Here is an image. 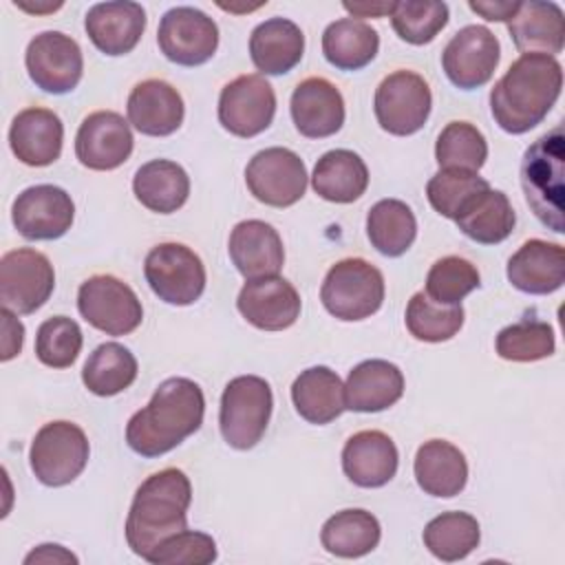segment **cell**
Instances as JSON below:
<instances>
[{"mask_svg":"<svg viewBox=\"0 0 565 565\" xmlns=\"http://www.w3.org/2000/svg\"><path fill=\"white\" fill-rule=\"evenodd\" d=\"M205 397L188 377L163 380L150 402L126 424V444L141 457H159L177 448L203 424Z\"/></svg>","mask_w":565,"mask_h":565,"instance_id":"cell-1","label":"cell"},{"mask_svg":"<svg viewBox=\"0 0 565 565\" xmlns=\"http://www.w3.org/2000/svg\"><path fill=\"white\" fill-rule=\"evenodd\" d=\"M563 88V66L556 57L525 53L510 64L490 90V110L501 130L523 135L539 126Z\"/></svg>","mask_w":565,"mask_h":565,"instance_id":"cell-2","label":"cell"},{"mask_svg":"<svg viewBox=\"0 0 565 565\" xmlns=\"http://www.w3.org/2000/svg\"><path fill=\"white\" fill-rule=\"evenodd\" d=\"M190 503L192 486L183 470L163 468L150 475L137 488L126 516L128 547L148 561L163 541L188 530Z\"/></svg>","mask_w":565,"mask_h":565,"instance_id":"cell-3","label":"cell"},{"mask_svg":"<svg viewBox=\"0 0 565 565\" xmlns=\"http://www.w3.org/2000/svg\"><path fill=\"white\" fill-rule=\"evenodd\" d=\"M563 166L565 137L563 128L554 126L539 137L523 154L521 185L534 216L556 234L565 232L563 223Z\"/></svg>","mask_w":565,"mask_h":565,"instance_id":"cell-4","label":"cell"},{"mask_svg":"<svg viewBox=\"0 0 565 565\" xmlns=\"http://www.w3.org/2000/svg\"><path fill=\"white\" fill-rule=\"evenodd\" d=\"M274 406L271 386L258 375H238L227 382L221 395L218 426L227 446L236 450L254 448L269 424Z\"/></svg>","mask_w":565,"mask_h":565,"instance_id":"cell-5","label":"cell"},{"mask_svg":"<svg viewBox=\"0 0 565 565\" xmlns=\"http://www.w3.org/2000/svg\"><path fill=\"white\" fill-rule=\"evenodd\" d=\"M320 300L338 320H364L382 307L384 276L364 258H342L327 271Z\"/></svg>","mask_w":565,"mask_h":565,"instance_id":"cell-6","label":"cell"},{"mask_svg":"<svg viewBox=\"0 0 565 565\" xmlns=\"http://www.w3.org/2000/svg\"><path fill=\"white\" fill-rule=\"evenodd\" d=\"M86 433L66 419L44 424L29 448V463L35 479L44 486L60 488L75 481L88 463Z\"/></svg>","mask_w":565,"mask_h":565,"instance_id":"cell-7","label":"cell"},{"mask_svg":"<svg viewBox=\"0 0 565 565\" xmlns=\"http://www.w3.org/2000/svg\"><path fill=\"white\" fill-rule=\"evenodd\" d=\"M143 276L159 300L177 307L192 305L205 289V265L183 243H159L143 260Z\"/></svg>","mask_w":565,"mask_h":565,"instance_id":"cell-8","label":"cell"},{"mask_svg":"<svg viewBox=\"0 0 565 565\" xmlns=\"http://www.w3.org/2000/svg\"><path fill=\"white\" fill-rule=\"evenodd\" d=\"M433 106L428 82L408 68L388 73L375 88L373 110L382 130L406 137L424 128Z\"/></svg>","mask_w":565,"mask_h":565,"instance_id":"cell-9","label":"cell"},{"mask_svg":"<svg viewBox=\"0 0 565 565\" xmlns=\"http://www.w3.org/2000/svg\"><path fill=\"white\" fill-rule=\"evenodd\" d=\"M77 309L82 318L106 335L132 333L141 320V300L130 285L113 274H95L79 285Z\"/></svg>","mask_w":565,"mask_h":565,"instance_id":"cell-10","label":"cell"},{"mask_svg":"<svg viewBox=\"0 0 565 565\" xmlns=\"http://www.w3.org/2000/svg\"><path fill=\"white\" fill-rule=\"evenodd\" d=\"M53 287L55 271L42 252L20 247L0 258V300L13 313L38 311L51 298Z\"/></svg>","mask_w":565,"mask_h":565,"instance_id":"cell-11","label":"cell"},{"mask_svg":"<svg viewBox=\"0 0 565 565\" xmlns=\"http://www.w3.org/2000/svg\"><path fill=\"white\" fill-rule=\"evenodd\" d=\"M247 190L265 205L289 207L305 196L307 168L289 148H265L256 152L245 168Z\"/></svg>","mask_w":565,"mask_h":565,"instance_id":"cell-12","label":"cell"},{"mask_svg":"<svg viewBox=\"0 0 565 565\" xmlns=\"http://www.w3.org/2000/svg\"><path fill=\"white\" fill-rule=\"evenodd\" d=\"M161 53L179 66L205 64L218 46L216 22L194 7H172L157 29Z\"/></svg>","mask_w":565,"mask_h":565,"instance_id":"cell-13","label":"cell"},{"mask_svg":"<svg viewBox=\"0 0 565 565\" xmlns=\"http://www.w3.org/2000/svg\"><path fill=\"white\" fill-rule=\"evenodd\" d=\"M24 64L33 84L53 95L71 93L84 73L79 44L62 31L38 33L26 46Z\"/></svg>","mask_w":565,"mask_h":565,"instance_id":"cell-14","label":"cell"},{"mask_svg":"<svg viewBox=\"0 0 565 565\" xmlns=\"http://www.w3.org/2000/svg\"><path fill=\"white\" fill-rule=\"evenodd\" d=\"M274 115L276 93L263 75H238L223 86L218 97V121L227 132L243 139L256 137L269 128Z\"/></svg>","mask_w":565,"mask_h":565,"instance_id":"cell-15","label":"cell"},{"mask_svg":"<svg viewBox=\"0 0 565 565\" xmlns=\"http://www.w3.org/2000/svg\"><path fill=\"white\" fill-rule=\"evenodd\" d=\"M501 57L497 35L483 24L459 29L441 53L446 77L461 90H472L490 82Z\"/></svg>","mask_w":565,"mask_h":565,"instance_id":"cell-16","label":"cell"},{"mask_svg":"<svg viewBox=\"0 0 565 565\" xmlns=\"http://www.w3.org/2000/svg\"><path fill=\"white\" fill-rule=\"evenodd\" d=\"M75 216L73 199L66 190L40 183L22 190L11 205V221L18 234L29 241H53L64 236Z\"/></svg>","mask_w":565,"mask_h":565,"instance_id":"cell-17","label":"cell"},{"mask_svg":"<svg viewBox=\"0 0 565 565\" xmlns=\"http://www.w3.org/2000/svg\"><path fill=\"white\" fill-rule=\"evenodd\" d=\"M130 124L115 110H95L77 128L75 157L90 170H115L132 152Z\"/></svg>","mask_w":565,"mask_h":565,"instance_id":"cell-18","label":"cell"},{"mask_svg":"<svg viewBox=\"0 0 565 565\" xmlns=\"http://www.w3.org/2000/svg\"><path fill=\"white\" fill-rule=\"evenodd\" d=\"M241 316L263 331H282L300 316L296 287L280 276L254 278L243 285L236 298Z\"/></svg>","mask_w":565,"mask_h":565,"instance_id":"cell-19","label":"cell"},{"mask_svg":"<svg viewBox=\"0 0 565 565\" xmlns=\"http://www.w3.org/2000/svg\"><path fill=\"white\" fill-rule=\"evenodd\" d=\"M84 29L90 42L106 55L130 53L146 29V11L132 0L97 2L84 18Z\"/></svg>","mask_w":565,"mask_h":565,"instance_id":"cell-20","label":"cell"},{"mask_svg":"<svg viewBox=\"0 0 565 565\" xmlns=\"http://www.w3.org/2000/svg\"><path fill=\"white\" fill-rule=\"evenodd\" d=\"M291 119L296 130L309 139L335 135L344 124V99L327 77H307L291 93Z\"/></svg>","mask_w":565,"mask_h":565,"instance_id":"cell-21","label":"cell"},{"mask_svg":"<svg viewBox=\"0 0 565 565\" xmlns=\"http://www.w3.org/2000/svg\"><path fill=\"white\" fill-rule=\"evenodd\" d=\"M230 258L245 280L278 276L285 263L280 234L265 221L247 218L234 225L230 234Z\"/></svg>","mask_w":565,"mask_h":565,"instance_id":"cell-22","label":"cell"},{"mask_svg":"<svg viewBox=\"0 0 565 565\" xmlns=\"http://www.w3.org/2000/svg\"><path fill=\"white\" fill-rule=\"evenodd\" d=\"M508 280L514 289L545 296L565 282V249L543 238L525 241L508 260Z\"/></svg>","mask_w":565,"mask_h":565,"instance_id":"cell-23","label":"cell"},{"mask_svg":"<svg viewBox=\"0 0 565 565\" xmlns=\"http://www.w3.org/2000/svg\"><path fill=\"white\" fill-rule=\"evenodd\" d=\"M128 124L141 135L168 137L183 124V97L166 79H143L139 82L126 104Z\"/></svg>","mask_w":565,"mask_h":565,"instance_id":"cell-24","label":"cell"},{"mask_svg":"<svg viewBox=\"0 0 565 565\" xmlns=\"http://www.w3.org/2000/svg\"><path fill=\"white\" fill-rule=\"evenodd\" d=\"M62 119L53 110L40 106L20 110L9 128V146L24 166H51L62 154Z\"/></svg>","mask_w":565,"mask_h":565,"instance_id":"cell-25","label":"cell"},{"mask_svg":"<svg viewBox=\"0 0 565 565\" xmlns=\"http://www.w3.org/2000/svg\"><path fill=\"white\" fill-rule=\"evenodd\" d=\"M395 441L382 430H360L342 448V470L360 488H382L397 472Z\"/></svg>","mask_w":565,"mask_h":565,"instance_id":"cell-26","label":"cell"},{"mask_svg":"<svg viewBox=\"0 0 565 565\" xmlns=\"http://www.w3.org/2000/svg\"><path fill=\"white\" fill-rule=\"evenodd\" d=\"M510 38L514 46L525 53L558 55L565 42V18L556 2L527 0L519 2L516 13L508 22Z\"/></svg>","mask_w":565,"mask_h":565,"instance_id":"cell-27","label":"cell"},{"mask_svg":"<svg viewBox=\"0 0 565 565\" xmlns=\"http://www.w3.org/2000/svg\"><path fill=\"white\" fill-rule=\"evenodd\" d=\"M404 393V375L388 360H364L349 371L344 382V408L377 413L393 406Z\"/></svg>","mask_w":565,"mask_h":565,"instance_id":"cell-28","label":"cell"},{"mask_svg":"<svg viewBox=\"0 0 565 565\" xmlns=\"http://www.w3.org/2000/svg\"><path fill=\"white\" fill-rule=\"evenodd\" d=\"M413 472L417 486L430 494L450 499L466 488L468 463L463 452L446 439L424 441L413 461Z\"/></svg>","mask_w":565,"mask_h":565,"instance_id":"cell-29","label":"cell"},{"mask_svg":"<svg viewBox=\"0 0 565 565\" xmlns=\"http://www.w3.org/2000/svg\"><path fill=\"white\" fill-rule=\"evenodd\" d=\"M305 53L300 26L287 18H269L249 35V57L265 75L289 73Z\"/></svg>","mask_w":565,"mask_h":565,"instance_id":"cell-30","label":"cell"},{"mask_svg":"<svg viewBox=\"0 0 565 565\" xmlns=\"http://www.w3.org/2000/svg\"><path fill=\"white\" fill-rule=\"evenodd\" d=\"M369 185V170L360 154L347 148L324 152L311 174L313 192L331 203H353Z\"/></svg>","mask_w":565,"mask_h":565,"instance_id":"cell-31","label":"cell"},{"mask_svg":"<svg viewBox=\"0 0 565 565\" xmlns=\"http://www.w3.org/2000/svg\"><path fill=\"white\" fill-rule=\"evenodd\" d=\"M132 192L150 212L172 214L188 201L190 177L177 161L152 159L135 172Z\"/></svg>","mask_w":565,"mask_h":565,"instance_id":"cell-32","label":"cell"},{"mask_svg":"<svg viewBox=\"0 0 565 565\" xmlns=\"http://www.w3.org/2000/svg\"><path fill=\"white\" fill-rule=\"evenodd\" d=\"M291 402L302 419L322 426L344 411V384L329 366H311L294 380Z\"/></svg>","mask_w":565,"mask_h":565,"instance_id":"cell-33","label":"cell"},{"mask_svg":"<svg viewBox=\"0 0 565 565\" xmlns=\"http://www.w3.org/2000/svg\"><path fill=\"white\" fill-rule=\"evenodd\" d=\"M380 51L377 31L355 18H340L322 33V53L340 71H360L375 60Z\"/></svg>","mask_w":565,"mask_h":565,"instance_id":"cell-34","label":"cell"},{"mask_svg":"<svg viewBox=\"0 0 565 565\" xmlns=\"http://www.w3.org/2000/svg\"><path fill=\"white\" fill-rule=\"evenodd\" d=\"M457 227L481 245H497L505 241L516 223V214L505 192L483 190L479 192L455 218Z\"/></svg>","mask_w":565,"mask_h":565,"instance_id":"cell-35","label":"cell"},{"mask_svg":"<svg viewBox=\"0 0 565 565\" xmlns=\"http://www.w3.org/2000/svg\"><path fill=\"white\" fill-rule=\"evenodd\" d=\"M380 536V521L371 512L362 508H347L324 521L320 543L333 556L360 558L377 547Z\"/></svg>","mask_w":565,"mask_h":565,"instance_id":"cell-36","label":"cell"},{"mask_svg":"<svg viewBox=\"0 0 565 565\" xmlns=\"http://www.w3.org/2000/svg\"><path fill=\"white\" fill-rule=\"evenodd\" d=\"M366 236L384 256H402L417 236L413 210L399 199H382L366 214Z\"/></svg>","mask_w":565,"mask_h":565,"instance_id":"cell-37","label":"cell"},{"mask_svg":"<svg viewBox=\"0 0 565 565\" xmlns=\"http://www.w3.org/2000/svg\"><path fill=\"white\" fill-rule=\"evenodd\" d=\"M137 377V358L119 342L99 344L82 369L84 386L99 397L126 391Z\"/></svg>","mask_w":565,"mask_h":565,"instance_id":"cell-38","label":"cell"},{"mask_svg":"<svg viewBox=\"0 0 565 565\" xmlns=\"http://www.w3.org/2000/svg\"><path fill=\"white\" fill-rule=\"evenodd\" d=\"M481 541L479 523L468 512H441L424 527V545L444 563L466 558Z\"/></svg>","mask_w":565,"mask_h":565,"instance_id":"cell-39","label":"cell"},{"mask_svg":"<svg viewBox=\"0 0 565 565\" xmlns=\"http://www.w3.org/2000/svg\"><path fill=\"white\" fill-rule=\"evenodd\" d=\"M435 159L439 170L479 172L488 159L486 137L470 121H450L437 137Z\"/></svg>","mask_w":565,"mask_h":565,"instance_id":"cell-40","label":"cell"},{"mask_svg":"<svg viewBox=\"0 0 565 565\" xmlns=\"http://www.w3.org/2000/svg\"><path fill=\"white\" fill-rule=\"evenodd\" d=\"M463 316L461 305H439L417 291L406 305V329L415 340L446 342L461 329Z\"/></svg>","mask_w":565,"mask_h":565,"instance_id":"cell-41","label":"cell"},{"mask_svg":"<svg viewBox=\"0 0 565 565\" xmlns=\"http://www.w3.org/2000/svg\"><path fill=\"white\" fill-rule=\"evenodd\" d=\"M446 22L448 4L439 0H399L391 13L393 31L415 46L433 42Z\"/></svg>","mask_w":565,"mask_h":565,"instance_id":"cell-42","label":"cell"},{"mask_svg":"<svg viewBox=\"0 0 565 565\" xmlns=\"http://www.w3.org/2000/svg\"><path fill=\"white\" fill-rule=\"evenodd\" d=\"M497 353L508 362H536L556 349L554 329L541 320H521L497 333Z\"/></svg>","mask_w":565,"mask_h":565,"instance_id":"cell-43","label":"cell"},{"mask_svg":"<svg viewBox=\"0 0 565 565\" xmlns=\"http://www.w3.org/2000/svg\"><path fill=\"white\" fill-rule=\"evenodd\" d=\"M490 183L479 177L477 172L468 170H439L430 181L426 183V196L428 203L446 218H457L459 212L483 190H488Z\"/></svg>","mask_w":565,"mask_h":565,"instance_id":"cell-44","label":"cell"},{"mask_svg":"<svg viewBox=\"0 0 565 565\" xmlns=\"http://www.w3.org/2000/svg\"><path fill=\"white\" fill-rule=\"evenodd\" d=\"M481 285L477 267L461 256H444L433 263L426 276V296L439 305H461Z\"/></svg>","mask_w":565,"mask_h":565,"instance_id":"cell-45","label":"cell"},{"mask_svg":"<svg viewBox=\"0 0 565 565\" xmlns=\"http://www.w3.org/2000/svg\"><path fill=\"white\" fill-rule=\"evenodd\" d=\"M82 329L68 316L46 318L35 333V355L51 369L71 366L82 351Z\"/></svg>","mask_w":565,"mask_h":565,"instance_id":"cell-46","label":"cell"},{"mask_svg":"<svg viewBox=\"0 0 565 565\" xmlns=\"http://www.w3.org/2000/svg\"><path fill=\"white\" fill-rule=\"evenodd\" d=\"M154 565H207L216 561V541L196 530H183L163 541L148 558Z\"/></svg>","mask_w":565,"mask_h":565,"instance_id":"cell-47","label":"cell"},{"mask_svg":"<svg viewBox=\"0 0 565 565\" xmlns=\"http://www.w3.org/2000/svg\"><path fill=\"white\" fill-rule=\"evenodd\" d=\"M0 316H2V333H4V338H2V360L7 362V360H11L20 353L22 340H24V327L15 318V313L7 307H2Z\"/></svg>","mask_w":565,"mask_h":565,"instance_id":"cell-48","label":"cell"},{"mask_svg":"<svg viewBox=\"0 0 565 565\" xmlns=\"http://www.w3.org/2000/svg\"><path fill=\"white\" fill-rule=\"evenodd\" d=\"M468 7L479 13L481 18L490 20V22H510L512 15L519 9V2H503V0H470Z\"/></svg>","mask_w":565,"mask_h":565,"instance_id":"cell-49","label":"cell"},{"mask_svg":"<svg viewBox=\"0 0 565 565\" xmlns=\"http://www.w3.org/2000/svg\"><path fill=\"white\" fill-rule=\"evenodd\" d=\"M24 563L26 565H31V563H77V556L62 545L44 543V545H38L35 550H31L24 556Z\"/></svg>","mask_w":565,"mask_h":565,"instance_id":"cell-50","label":"cell"},{"mask_svg":"<svg viewBox=\"0 0 565 565\" xmlns=\"http://www.w3.org/2000/svg\"><path fill=\"white\" fill-rule=\"evenodd\" d=\"M342 7L358 18H384L393 13L395 2H342Z\"/></svg>","mask_w":565,"mask_h":565,"instance_id":"cell-51","label":"cell"}]
</instances>
